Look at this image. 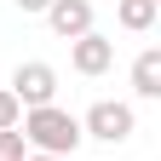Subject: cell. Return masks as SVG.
Listing matches in <instances>:
<instances>
[{"label":"cell","mask_w":161,"mask_h":161,"mask_svg":"<svg viewBox=\"0 0 161 161\" xmlns=\"http://www.w3.org/2000/svg\"><path fill=\"white\" fill-rule=\"evenodd\" d=\"M17 132H23V144L35 150V155H75L80 150V121L69 115V109H58V104H46V109H23V121H17Z\"/></svg>","instance_id":"cell-1"},{"label":"cell","mask_w":161,"mask_h":161,"mask_svg":"<svg viewBox=\"0 0 161 161\" xmlns=\"http://www.w3.org/2000/svg\"><path fill=\"white\" fill-rule=\"evenodd\" d=\"M138 132V115L132 104H121V98H98V104L80 115V138H98V144H127Z\"/></svg>","instance_id":"cell-2"},{"label":"cell","mask_w":161,"mask_h":161,"mask_svg":"<svg viewBox=\"0 0 161 161\" xmlns=\"http://www.w3.org/2000/svg\"><path fill=\"white\" fill-rule=\"evenodd\" d=\"M23 109H46L52 98H58V69L52 64H40V58H29V64H17V75H12V86H6Z\"/></svg>","instance_id":"cell-3"},{"label":"cell","mask_w":161,"mask_h":161,"mask_svg":"<svg viewBox=\"0 0 161 161\" xmlns=\"http://www.w3.org/2000/svg\"><path fill=\"white\" fill-rule=\"evenodd\" d=\"M109 64H115V40H109V35L92 29V35L69 40V69H75V75H104Z\"/></svg>","instance_id":"cell-4"},{"label":"cell","mask_w":161,"mask_h":161,"mask_svg":"<svg viewBox=\"0 0 161 161\" xmlns=\"http://www.w3.org/2000/svg\"><path fill=\"white\" fill-rule=\"evenodd\" d=\"M46 23H52L58 40L92 35V0H52V6H46Z\"/></svg>","instance_id":"cell-5"},{"label":"cell","mask_w":161,"mask_h":161,"mask_svg":"<svg viewBox=\"0 0 161 161\" xmlns=\"http://www.w3.org/2000/svg\"><path fill=\"white\" fill-rule=\"evenodd\" d=\"M132 92L138 98H161V46H144L132 58Z\"/></svg>","instance_id":"cell-6"},{"label":"cell","mask_w":161,"mask_h":161,"mask_svg":"<svg viewBox=\"0 0 161 161\" xmlns=\"http://www.w3.org/2000/svg\"><path fill=\"white\" fill-rule=\"evenodd\" d=\"M155 17H161V0H115V23L132 35H144Z\"/></svg>","instance_id":"cell-7"},{"label":"cell","mask_w":161,"mask_h":161,"mask_svg":"<svg viewBox=\"0 0 161 161\" xmlns=\"http://www.w3.org/2000/svg\"><path fill=\"white\" fill-rule=\"evenodd\" d=\"M17 121H23V104H17V98H12L6 86H0V132H12Z\"/></svg>","instance_id":"cell-8"},{"label":"cell","mask_w":161,"mask_h":161,"mask_svg":"<svg viewBox=\"0 0 161 161\" xmlns=\"http://www.w3.org/2000/svg\"><path fill=\"white\" fill-rule=\"evenodd\" d=\"M23 155H29L23 132H17V127H12V132H0V161H23Z\"/></svg>","instance_id":"cell-9"},{"label":"cell","mask_w":161,"mask_h":161,"mask_svg":"<svg viewBox=\"0 0 161 161\" xmlns=\"http://www.w3.org/2000/svg\"><path fill=\"white\" fill-rule=\"evenodd\" d=\"M12 6H17V12H40V17H46V6H52V0H12Z\"/></svg>","instance_id":"cell-10"},{"label":"cell","mask_w":161,"mask_h":161,"mask_svg":"<svg viewBox=\"0 0 161 161\" xmlns=\"http://www.w3.org/2000/svg\"><path fill=\"white\" fill-rule=\"evenodd\" d=\"M23 161H58V155H35V150H29V155H23Z\"/></svg>","instance_id":"cell-11"}]
</instances>
